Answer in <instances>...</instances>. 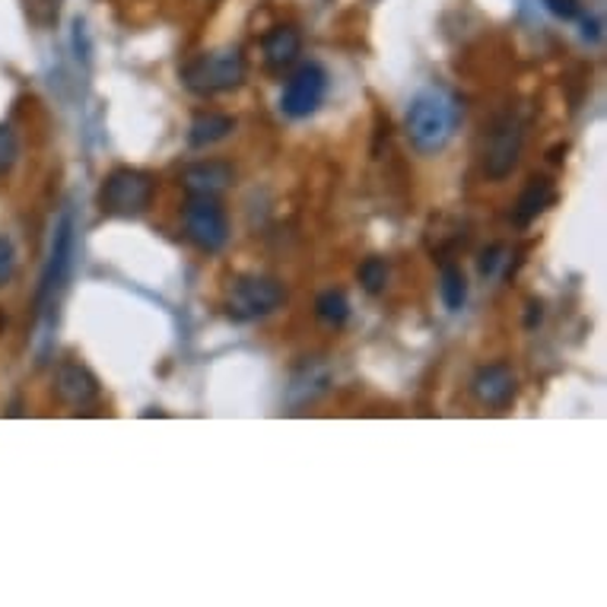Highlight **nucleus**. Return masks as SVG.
<instances>
[{
  "instance_id": "1",
  "label": "nucleus",
  "mask_w": 607,
  "mask_h": 607,
  "mask_svg": "<svg viewBox=\"0 0 607 607\" xmlns=\"http://www.w3.org/2000/svg\"><path fill=\"white\" fill-rule=\"evenodd\" d=\"M458 119H461V109H458L451 92L423 89L420 96H413V102L407 109L405 131L410 147L423 157H433V153L446 150L448 140L455 137Z\"/></svg>"
},
{
  "instance_id": "2",
  "label": "nucleus",
  "mask_w": 607,
  "mask_h": 607,
  "mask_svg": "<svg viewBox=\"0 0 607 607\" xmlns=\"http://www.w3.org/2000/svg\"><path fill=\"white\" fill-rule=\"evenodd\" d=\"M74 255H77V226H74V216L64 213L54 223L51 248H48V258H45V268H41L39 289H36V319H45V315L54 312L61 293L67 289V281H71Z\"/></svg>"
},
{
  "instance_id": "3",
  "label": "nucleus",
  "mask_w": 607,
  "mask_h": 607,
  "mask_svg": "<svg viewBox=\"0 0 607 607\" xmlns=\"http://www.w3.org/2000/svg\"><path fill=\"white\" fill-rule=\"evenodd\" d=\"M248 77V64L239 48H213L201 51L198 58H191L182 67V83L185 89L198 92V96H220V92H233L239 89Z\"/></svg>"
},
{
  "instance_id": "4",
  "label": "nucleus",
  "mask_w": 607,
  "mask_h": 607,
  "mask_svg": "<svg viewBox=\"0 0 607 607\" xmlns=\"http://www.w3.org/2000/svg\"><path fill=\"white\" fill-rule=\"evenodd\" d=\"M157 195V182L150 172L144 169H134V165H119L112 169L106 178H102V188H99V210L109 213V216H140L150 210Z\"/></svg>"
},
{
  "instance_id": "5",
  "label": "nucleus",
  "mask_w": 607,
  "mask_h": 607,
  "mask_svg": "<svg viewBox=\"0 0 607 607\" xmlns=\"http://www.w3.org/2000/svg\"><path fill=\"white\" fill-rule=\"evenodd\" d=\"M286 302V289L281 281L264 274H243L230 284L226 293V315L233 322H258L274 315Z\"/></svg>"
},
{
  "instance_id": "6",
  "label": "nucleus",
  "mask_w": 607,
  "mask_h": 607,
  "mask_svg": "<svg viewBox=\"0 0 607 607\" xmlns=\"http://www.w3.org/2000/svg\"><path fill=\"white\" fill-rule=\"evenodd\" d=\"M525 150V119L519 112H503L493 127L486 131L484 147V175L493 182H503L512 175V169L522 160Z\"/></svg>"
},
{
  "instance_id": "7",
  "label": "nucleus",
  "mask_w": 607,
  "mask_h": 607,
  "mask_svg": "<svg viewBox=\"0 0 607 607\" xmlns=\"http://www.w3.org/2000/svg\"><path fill=\"white\" fill-rule=\"evenodd\" d=\"M185 236L207 255L223 251L230 243V216L216 198H191L185 207Z\"/></svg>"
},
{
  "instance_id": "8",
  "label": "nucleus",
  "mask_w": 607,
  "mask_h": 607,
  "mask_svg": "<svg viewBox=\"0 0 607 607\" xmlns=\"http://www.w3.org/2000/svg\"><path fill=\"white\" fill-rule=\"evenodd\" d=\"M327 71L322 64L309 61L302 64L289 80L284 83V92H281V112L286 119L299 122V119H309L322 109L324 96H327Z\"/></svg>"
},
{
  "instance_id": "9",
  "label": "nucleus",
  "mask_w": 607,
  "mask_h": 607,
  "mask_svg": "<svg viewBox=\"0 0 607 607\" xmlns=\"http://www.w3.org/2000/svg\"><path fill=\"white\" fill-rule=\"evenodd\" d=\"M471 392L474 398L484 407H493V410H503V407L512 405L516 392H519V375L509 363H486L474 372L471 379Z\"/></svg>"
},
{
  "instance_id": "10",
  "label": "nucleus",
  "mask_w": 607,
  "mask_h": 607,
  "mask_svg": "<svg viewBox=\"0 0 607 607\" xmlns=\"http://www.w3.org/2000/svg\"><path fill=\"white\" fill-rule=\"evenodd\" d=\"M54 395L67 407H89L99 401L102 388H99V379L86 366L67 360L54 369Z\"/></svg>"
},
{
  "instance_id": "11",
  "label": "nucleus",
  "mask_w": 607,
  "mask_h": 607,
  "mask_svg": "<svg viewBox=\"0 0 607 607\" xmlns=\"http://www.w3.org/2000/svg\"><path fill=\"white\" fill-rule=\"evenodd\" d=\"M236 169L223 160H201L191 162L182 172V185L191 198H220L223 191L233 188Z\"/></svg>"
},
{
  "instance_id": "12",
  "label": "nucleus",
  "mask_w": 607,
  "mask_h": 607,
  "mask_svg": "<svg viewBox=\"0 0 607 607\" xmlns=\"http://www.w3.org/2000/svg\"><path fill=\"white\" fill-rule=\"evenodd\" d=\"M261 51H264V64L271 71H286L289 64H296V58L302 51V36L296 26H274L271 33H264Z\"/></svg>"
},
{
  "instance_id": "13",
  "label": "nucleus",
  "mask_w": 607,
  "mask_h": 607,
  "mask_svg": "<svg viewBox=\"0 0 607 607\" xmlns=\"http://www.w3.org/2000/svg\"><path fill=\"white\" fill-rule=\"evenodd\" d=\"M236 131V119L223 115V112H198L188 124V147L207 150L220 140H226Z\"/></svg>"
},
{
  "instance_id": "14",
  "label": "nucleus",
  "mask_w": 607,
  "mask_h": 607,
  "mask_svg": "<svg viewBox=\"0 0 607 607\" xmlns=\"http://www.w3.org/2000/svg\"><path fill=\"white\" fill-rule=\"evenodd\" d=\"M554 198H557V191H554V182H550V178H544V175L528 178V185L522 188L519 201H516V223H519V226L534 223V220L554 203Z\"/></svg>"
},
{
  "instance_id": "15",
  "label": "nucleus",
  "mask_w": 607,
  "mask_h": 607,
  "mask_svg": "<svg viewBox=\"0 0 607 607\" xmlns=\"http://www.w3.org/2000/svg\"><path fill=\"white\" fill-rule=\"evenodd\" d=\"M315 315L327 327H344L347 319H350V299H347V293L344 289H324L322 296L315 299Z\"/></svg>"
},
{
  "instance_id": "16",
  "label": "nucleus",
  "mask_w": 607,
  "mask_h": 607,
  "mask_svg": "<svg viewBox=\"0 0 607 607\" xmlns=\"http://www.w3.org/2000/svg\"><path fill=\"white\" fill-rule=\"evenodd\" d=\"M439 296H443V306L448 312H461L464 302H468V281L461 274L458 264H446L443 268V277H439Z\"/></svg>"
},
{
  "instance_id": "17",
  "label": "nucleus",
  "mask_w": 607,
  "mask_h": 607,
  "mask_svg": "<svg viewBox=\"0 0 607 607\" xmlns=\"http://www.w3.org/2000/svg\"><path fill=\"white\" fill-rule=\"evenodd\" d=\"M23 13L36 29H54L61 16V0H23Z\"/></svg>"
},
{
  "instance_id": "18",
  "label": "nucleus",
  "mask_w": 607,
  "mask_h": 607,
  "mask_svg": "<svg viewBox=\"0 0 607 607\" xmlns=\"http://www.w3.org/2000/svg\"><path fill=\"white\" fill-rule=\"evenodd\" d=\"M388 261L385 258H366L363 264H360V271H357V277H360V284H363L366 293H382L385 286H388Z\"/></svg>"
},
{
  "instance_id": "19",
  "label": "nucleus",
  "mask_w": 607,
  "mask_h": 607,
  "mask_svg": "<svg viewBox=\"0 0 607 607\" xmlns=\"http://www.w3.org/2000/svg\"><path fill=\"white\" fill-rule=\"evenodd\" d=\"M20 160V137L13 131V124L0 122V175H7Z\"/></svg>"
},
{
  "instance_id": "20",
  "label": "nucleus",
  "mask_w": 607,
  "mask_h": 607,
  "mask_svg": "<svg viewBox=\"0 0 607 607\" xmlns=\"http://www.w3.org/2000/svg\"><path fill=\"white\" fill-rule=\"evenodd\" d=\"M16 274V248L7 236H0V286H7Z\"/></svg>"
},
{
  "instance_id": "21",
  "label": "nucleus",
  "mask_w": 607,
  "mask_h": 607,
  "mask_svg": "<svg viewBox=\"0 0 607 607\" xmlns=\"http://www.w3.org/2000/svg\"><path fill=\"white\" fill-rule=\"evenodd\" d=\"M544 7H547V13H554L557 20H575L579 13H582V7H579V0H544Z\"/></svg>"
},
{
  "instance_id": "22",
  "label": "nucleus",
  "mask_w": 607,
  "mask_h": 607,
  "mask_svg": "<svg viewBox=\"0 0 607 607\" xmlns=\"http://www.w3.org/2000/svg\"><path fill=\"white\" fill-rule=\"evenodd\" d=\"M503 255H506V245H490L484 255H481V274L484 277H493L499 271V264L506 261Z\"/></svg>"
},
{
  "instance_id": "23",
  "label": "nucleus",
  "mask_w": 607,
  "mask_h": 607,
  "mask_svg": "<svg viewBox=\"0 0 607 607\" xmlns=\"http://www.w3.org/2000/svg\"><path fill=\"white\" fill-rule=\"evenodd\" d=\"M541 319H544V306H541V302H528V319H525L528 327L541 324Z\"/></svg>"
},
{
  "instance_id": "24",
  "label": "nucleus",
  "mask_w": 607,
  "mask_h": 607,
  "mask_svg": "<svg viewBox=\"0 0 607 607\" xmlns=\"http://www.w3.org/2000/svg\"><path fill=\"white\" fill-rule=\"evenodd\" d=\"M582 26H585V33H582L585 39H589V41L602 39V33H598V29H602V23H598V20H585Z\"/></svg>"
},
{
  "instance_id": "25",
  "label": "nucleus",
  "mask_w": 607,
  "mask_h": 607,
  "mask_svg": "<svg viewBox=\"0 0 607 607\" xmlns=\"http://www.w3.org/2000/svg\"><path fill=\"white\" fill-rule=\"evenodd\" d=\"M0 327H3V319H0Z\"/></svg>"
}]
</instances>
